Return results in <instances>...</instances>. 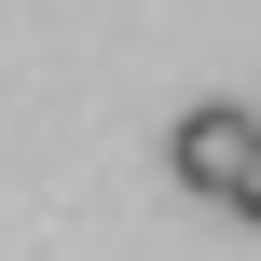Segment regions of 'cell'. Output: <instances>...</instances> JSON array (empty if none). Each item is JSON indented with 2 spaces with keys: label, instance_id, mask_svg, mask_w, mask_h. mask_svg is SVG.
<instances>
[{
  "label": "cell",
  "instance_id": "2",
  "mask_svg": "<svg viewBox=\"0 0 261 261\" xmlns=\"http://www.w3.org/2000/svg\"><path fill=\"white\" fill-rule=\"evenodd\" d=\"M234 220H248V234H261V151H248V179H234Z\"/></svg>",
  "mask_w": 261,
  "mask_h": 261
},
{
  "label": "cell",
  "instance_id": "1",
  "mask_svg": "<svg viewBox=\"0 0 261 261\" xmlns=\"http://www.w3.org/2000/svg\"><path fill=\"white\" fill-rule=\"evenodd\" d=\"M248 151H261V124L234 110V96H193V110L165 124V165H179V193H220V206H234V179H248Z\"/></svg>",
  "mask_w": 261,
  "mask_h": 261
}]
</instances>
